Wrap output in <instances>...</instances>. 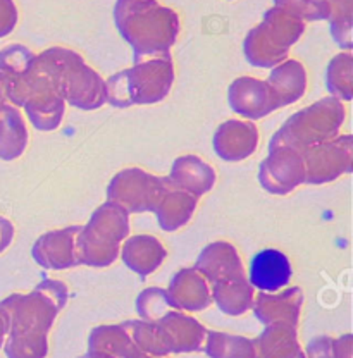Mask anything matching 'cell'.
Returning a JSON list of instances; mask_svg holds the SVG:
<instances>
[{"mask_svg": "<svg viewBox=\"0 0 353 358\" xmlns=\"http://www.w3.org/2000/svg\"><path fill=\"white\" fill-rule=\"evenodd\" d=\"M195 268L206 278L207 282L228 281V279H243L245 268L238 250L228 241H214L200 252Z\"/></svg>", "mask_w": 353, "mask_h": 358, "instance_id": "e0dca14e", "label": "cell"}, {"mask_svg": "<svg viewBox=\"0 0 353 358\" xmlns=\"http://www.w3.org/2000/svg\"><path fill=\"white\" fill-rule=\"evenodd\" d=\"M169 178H159L140 167L122 169L110 179L107 188V200L121 205L126 212L143 214L155 212L162 196L171 188Z\"/></svg>", "mask_w": 353, "mask_h": 358, "instance_id": "52a82bcc", "label": "cell"}, {"mask_svg": "<svg viewBox=\"0 0 353 358\" xmlns=\"http://www.w3.org/2000/svg\"><path fill=\"white\" fill-rule=\"evenodd\" d=\"M81 59L78 52L64 47H50L35 55L23 107L38 131H54L61 126L66 112V73Z\"/></svg>", "mask_w": 353, "mask_h": 358, "instance_id": "6da1fadb", "label": "cell"}, {"mask_svg": "<svg viewBox=\"0 0 353 358\" xmlns=\"http://www.w3.org/2000/svg\"><path fill=\"white\" fill-rule=\"evenodd\" d=\"M178 189L200 199L215 185V171L196 155H183L174 160L167 176Z\"/></svg>", "mask_w": 353, "mask_h": 358, "instance_id": "ffe728a7", "label": "cell"}, {"mask_svg": "<svg viewBox=\"0 0 353 358\" xmlns=\"http://www.w3.org/2000/svg\"><path fill=\"white\" fill-rule=\"evenodd\" d=\"M274 6L295 14L303 22L328 21L329 0H274Z\"/></svg>", "mask_w": 353, "mask_h": 358, "instance_id": "d590c367", "label": "cell"}, {"mask_svg": "<svg viewBox=\"0 0 353 358\" xmlns=\"http://www.w3.org/2000/svg\"><path fill=\"white\" fill-rule=\"evenodd\" d=\"M14 238V226L13 222L7 221L6 217H0V253L10 245Z\"/></svg>", "mask_w": 353, "mask_h": 358, "instance_id": "ab89813d", "label": "cell"}, {"mask_svg": "<svg viewBox=\"0 0 353 358\" xmlns=\"http://www.w3.org/2000/svg\"><path fill=\"white\" fill-rule=\"evenodd\" d=\"M7 103V95H6V88H3L2 80H0V107L6 106Z\"/></svg>", "mask_w": 353, "mask_h": 358, "instance_id": "b9f144b4", "label": "cell"}, {"mask_svg": "<svg viewBox=\"0 0 353 358\" xmlns=\"http://www.w3.org/2000/svg\"><path fill=\"white\" fill-rule=\"evenodd\" d=\"M129 234V214L121 205L106 201L92 214L76 236L78 262L88 267H109L119 257V245Z\"/></svg>", "mask_w": 353, "mask_h": 358, "instance_id": "8992f818", "label": "cell"}, {"mask_svg": "<svg viewBox=\"0 0 353 358\" xmlns=\"http://www.w3.org/2000/svg\"><path fill=\"white\" fill-rule=\"evenodd\" d=\"M33 61L35 54L21 43L7 45L0 50V80L6 88L7 100L14 107H23Z\"/></svg>", "mask_w": 353, "mask_h": 358, "instance_id": "4fadbf2b", "label": "cell"}, {"mask_svg": "<svg viewBox=\"0 0 353 358\" xmlns=\"http://www.w3.org/2000/svg\"><path fill=\"white\" fill-rule=\"evenodd\" d=\"M293 275L289 259L280 250L259 252L250 264V285L262 293H276L284 288Z\"/></svg>", "mask_w": 353, "mask_h": 358, "instance_id": "d6986e66", "label": "cell"}, {"mask_svg": "<svg viewBox=\"0 0 353 358\" xmlns=\"http://www.w3.org/2000/svg\"><path fill=\"white\" fill-rule=\"evenodd\" d=\"M167 252L164 245L150 234H136L129 238L122 246L121 259L126 267L131 268L140 278L154 274L166 260Z\"/></svg>", "mask_w": 353, "mask_h": 358, "instance_id": "7402d4cb", "label": "cell"}, {"mask_svg": "<svg viewBox=\"0 0 353 358\" xmlns=\"http://www.w3.org/2000/svg\"><path fill=\"white\" fill-rule=\"evenodd\" d=\"M3 350L7 358H45L48 353L47 334H7Z\"/></svg>", "mask_w": 353, "mask_h": 358, "instance_id": "836d02e7", "label": "cell"}, {"mask_svg": "<svg viewBox=\"0 0 353 358\" xmlns=\"http://www.w3.org/2000/svg\"><path fill=\"white\" fill-rule=\"evenodd\" d=\"M136 310H138L141 320L157 322L164 313L176 310V307L173 305L166 289L147 288L141 291L136 298Z\"/></svg>", "mask_w": 353, "mask_h": 358, "instance_id": "e575fe53", "label": "cell"}, {"mask_svg": "<svg viewBox=\"0 0 353 358\" xmlns=\"http://www.w3.org/2000/svg\"><path fill=\"white\" fill-rule=\"evenodd\" d=\"M155 324L161 327L171 353H193L203 348L207 329L195 317L181 310H169Z\"/></svg>", "mask_w": 353, "mask_h": 358, "instance_id": "2e32d148", "label": "cell"}, {"mask_svg": "<svg viewBox=\"0 0 353 358\" xmlns=\"http://www.w3.org/2000/svg\"><path fill=\"white\" fill-rule=\"evenodd\" d=\"M271 92L276 99L278 107H288L298 102L307 92V71L300 61L286 59L284 62L273 67L267 78Z\"/></svg>", "mask_w": 353, "mask_h": 358, "instance_id": "44dd1931", "label": "cell"}, {"mask_svg": "<svg viewBox=\"0 0 353 358\" xmlns=\"http://www.w3.org/2000/svg\"><path fill=\"white\" fill-rule=\"evenodd\" d=\"M80 227L71 226L42 234L31 250L35 262L48 271H64L80 266L76 250V236Z\"/></svg>", "mask_w": 353, "mask_h": 358, "instance_id": "7c38bea8", "label": "cell"}, {"mask_svg": "<svg viewBox=\"0 0 353 358\" xmlns=\"http://www.w3.org/2000/svg\"><path fill=\"white\" fill-rule=\"evenodd\" d=\"M334 358H353V336L345 334L333 341Z\"/></svg>", "mask_w": 353, "mask_h": 358, "instance_id": "f35d334b", "label": "cell"}, {"mask_svg": "<svg viewBox=\"0 0 353 358\" xmlns=\"http://www.w3.org/2000/svg\"><path fill=\"white\" fill-rule=\"evenodd\" d=\"M257 26L266 38L281 50H289L305 31V22L295 14L276 6L264 13L262 22Z\"/></svg>", "mask_w": 353, "mask_h": 358, "instance_id": "cb8c5ba5", "label": "cell"}, {"mask_svg": "<svg viewBox=\"0 0 353 358\" xmlns=\"http://www.w3.org/2000/svg\"><path fill=\"white\" fill-rule=\"evenodd\" d=\"M114 22L135 61L169 52L181 31L176 10L157 0H116Z\"/></svg>", "mask_w": 353, "mask_h": 358, "instance_id": "7a4b0ae2", "label": "cell"}, {"mask_svg": "<svg viewBox=\"0 0 353 358\" xmlns=\"http://www.w3.org/2000/svg\"><path fill=\"white\" fill-rule=\"evenodd\" d=\"M329 9L328 21L333 40L345 52H350L353 47V0H329Z\"/></svg>", "mask_w": 353, "mask_h": 358, "instance_id": "d6a6232c", "label": "cell"}, {"mask_svg": "<svg viewBox=\"0 0 353 358\" xmlns=\"http://www.w3.org/2000/svg\"><path fill=\"white\" fill-rule=\"evenodd\" d=\"M17 7L14 0H0V38L10 35L17 24Z\"/></svg>", "mask_w": 353, "mask_h": 358, "instance_id": "8d00e7d4", "label": "cell"}, {"mask_svg": "<svg viewBox=\"0 0 353 358\" xmlns=\"http://www.w3.org/2000/svg\"><path fill=\"white\" fill-rule=\"evenodd\" d=\"M122 327L128 331L129 338H131V341L135 343L140 352L157 358H166L171 353L164 334H162L161 327L155 322L126 320V322H122Z\"/></svg>", "mask_w": 353, "mask_h": 358, "instance_id": "4dcf8cb0", "label": "cell"}, {"mask_svg": "<svg viewBox=\"0 0 353 358\" xmlns=\"http://www.w3.org/2000/svg\"><path fill=\"white\" fill-rule=\"evenodd\" d=\"M326 87L331 96L350 102L353 99V55L352 52H341L334 55L326 71Z\"/></svg>", "mask_w": 353, "mask_h": 358, "instance_id": "1f68e13d", "label": "cell"}, {"mask_svg": "<svg viewBox=\"0 0 353 358\" xmlns=\"http://www.w3.org/2000/svg\"><path fill=\"white\" fill-rule=\"evenodd\" d=\"M303 305L302 288H288L281 293H260L254 300L255 317L264 324H288V326L298 327L300 312Z\"/></svg>", "mask_w": 353, "mask_h": 358, "instance_id": "9a60e30c", "label": "cell"}, {"mask_svg": "<svg viewBox=\"0 0 353 358\" xmlns=\"http://www.w3.org/2000/svg\"><path fill=\"white\" fill-rule=\"evenodd\" d=\"M64 100L81 110H96L107 102V85L85 59L68 69L64 78Z\"/></svg>", "mask_w": 353, "mask_h": 358, "instance_id": "8fae6325", "label": "cell"}, {"mask_svg": "<svg viewBox=\"0 0 353 358\" xmlns=\"http://www.w3.org/2000/svg\"><path fill=\"white\" fill-rule=\"evenodd\" d=\"M228 102L236 114L245 119H250L252 122L264 119L266 115L280 109L267 81L252 76L236 78L229 85Z\"/></svg>", "mask_w": 353, "mask_h": 358, "instance_id": "30bf717a", "label": "cell"}, {"mask_svg": "<svg viewBox=\"0 0 353 358\" xmlns=\"http://www.w3.org/2000/svg\"><path fill=\"white\" fill-rule=\"evenodd\" d=\"M28 145V128L17 107H0V159L16 160Z\"/></svg>", "mask_w": 353, "mask_h": 358, "instance_id": "484cf974", "label": "cell"}, {"mask_svg": "<svg viewBox=\"0 0 353 358\" xmlns=\"http://www.w3.org/2000/svg\"><path fill=\"white\" fill-rule=\"evenodd\" d=\"M7 333H9V322H7V317L3 315V312L0 310V348H2L3 341H6Z\"/></svg>", "mask_w": 353, "mask_h": 358, "instance_id": "60d3db41", "label": "cell"}, {"mask_svg": "<svg viewBox=\"0 0 353 358\" xmlns=\"http://www.w3.org/2000/svg\"><path fill=\"white\" fill-rule=\"evenodd\" d=\"M174 83L171 52L135 61L133 67L113 74L107 85V102L117 109L131 106H152L169 95Z\"/></svg>", "mask_w": 353, "mask_h": 358, "instance_id": "3957f363", "label": "cell"}, {"mask_svg": "<svg viewBox=\"0 0 353 358\" xmlns=\"http://www.w3.org/2000/svg\"><path fill=\"white\" fill-rule=\"evenodd\" d=\"M88 352H99L113 358H135L140 353L122 324L95 327L88 338Z\"/></svg>", "mask_w": 353, "mask_h": 358, "instance_id": "83f0119b", "label": "cell"}, {"mask_svg": "<svg viewBox=\"0 0 353 358\" xmlns=\"http://www.w3.org/2000/svg\"><path fill=\"white\" fill-rule=\"evenodd\" d=\"M68 286L57 279H43L28 294H10L0 301V310L9 322L7 334H48L55 317L68 303Z\"/></svg>", "mask_w": 353, "mask_h": 358, "instance_id": "5b68a950", "label": "cell"}, {"mask_svg": "<svg viewBox=\"0 0 353 358\" xmlns=\"http://www.w3.org/2000/svg\"><path fill=\"white\" fill-rule=\"evenodd\" d=\"M302 154L307 185H326L352 173L353 136L340 134L333 140L308 147Z\"/></svg>", "mask_w": 353, "mask_h": 358, "instance_id": "ba28073f", "label": "cell"}, {"mask_svg": "<svg viewBox=\"0 0 353 358\" xmlns=\"http://www.w3.org/2000/svg\"><path fill=\"white\" fill-rule=\"evenodd\" d=\"M243 52L248 64H252L254 67H262V69L276 67L281 62H284L289 54V50H281V48L274 47L266 38V35L260 31L259 26L252 28L247 33V36H245Z\"/></svg>", "mask_w": 353, "mask_h": 358, "instance_id": "f1b7e54d", "label": "cell"}, {"mask_svg": "<svg viewBox=\"0 0 353 358\" xmlns=\"http://www.w3.org/2000/svg\"><path fill=\"white\" fill-rule=\"evenodd\" d=\"M298 327L271 324L254 339L255 358H307L298 343Z\"/></svg>", "mask_w": 353, "mask_h": 358, "instance_id": "603a6c76", "label": "cell"}, {"mask_svg": "<svg viewBox=\"0 0 353 358\" xmlns=\"http://www.w3.org/2000/svg\"><path fill=\"white\" fill-rule=\"evenodd\" d=\"M203 350L210 358H255L254 339L221 331H207Z\"/></svg>", "mask_w": 353, "mask_h": 358, "instance_id": "f546056e", "label": "cell"}, {"mask_svg": "<svg viewBox=\"0 0 353 358\" xmlns=\"http://www.w3.org/2000/svg\"><path fill=\"white\" fill-rule=\"evenodd\" d=\"M171 301L181 312H202L212 303L209 282L195 268H181L169 282Z\"/></svg>", "mask_w": 353, "mask_h": 358, "instance_id": "ac0fdd59", "label": "cell"}, {"mask_svg": "<svg viewBox=\"0 0 353 358\" xmlns=\"http://www.w3.org/2000/svg\"><path fill=\"white\" fill-rule=\"evenodd\" d=\"M196 203H199L196 196L171 185L166 195L162 196L161 203L155 208V215H157V222L161 229L166 231V233H173V231L187 226L189 219L195 214Z\"/></svg>", "mask_w": 353, "mask_h": 358, "instance_id": "d4e9b609", "label": "cell"}, {"mask_svg": "<svg viewBox=\"0 0 353 358\" xmlns=\"http://www.w3.org/2000/svg\"><path fill=\"white\" fill-rule=\"evenodd\" d=\"M333 341L331 336H317L307 345V358H334Z\"/></svg>", "mask_w": 353, "mask_h": 358, "instance_id": "74e56055", "label": "cell"}, {"mask_svg": "<svg viewBox=\"0 0 353 358\" xmlns=\"http://www.w3.org/2000/svg\"><path fill=\"white\" fill-rule=\"evenodd\" d=\"M210 294L219 310L226 315L238 317L252 308L255 300V288L247 278L228 279V281L215 282Z\"/></svg>", "mask_w": 353, "mask_h": 358, "instance_id": "4316f807", "label": "cell"}, {"mask_svg": "<svg viewBox=\"0 0 353 358\" xmlns=\"http://www.w3.org/2000/svg\"><path fill=\"white\" fill-rule=\"evenodd\" d=\"M259 129L255 122L229 119L214 133V150L226 162H240L248 159L259 145Z\"/></svg>", "mask_w": 353, "mask_h": 358, "instance_id": "5bb4252c", "label": "cell"}, {"mask_svg": "<svg viewBox=\"0 0 353 358\" xmlns=\"http://www.w3.org/2000/svg\"><path fill=\"white\" fill-rule=\"evenodd\" d=\"M347 110L341 100L324 96L305 109L295 112L284 124L274 133L269 141V150L288 147L303 152L308 147L336 138L343 126Z\"/></svg>", "mask_w": 353, "mask_h": 358, "instance_id": "277c9868", "label": "cell"}, {"mask_svg": "<svg viewBox=\"0 0 353 358\" xmlns=\"http://www.w3.org/2000/svg\"><path fill=\"white\" fill-rule=\"evenodd\" d=\"M259 181L266 192L273 195H288L305 182V164L302 154L288 147L269 150L260 162Z\"/></svg>", "mask_w": 353, "mask_h": 358, "instance_id": "9c48e42d", "label": "cell"}]
</instances>
